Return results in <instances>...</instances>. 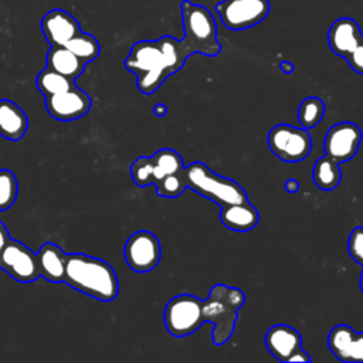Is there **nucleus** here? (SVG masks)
Instances as JSON below:
<instances>
[{
  "instance_id": "7",
  "label": "nucleus",
  "mask_w": 363,
  "mask_h": 363,
  "mask_svg": "<svg viewBox=\"0 0 363 363\" xmlns=\"http://www.w3.org/2000/svg\"><path fill=\"white\" fill-rule=\"evenodd\" d=\"M269 0H223L216 11L228 30L240 31L259 24L269 13Z\"/></svg>"
},
{
  "instance_id": "10",
  "label": "nucleus",
  "mask_w": 363,
  "mask_h": 363,
  "mask_svg": "<svg viewBox=\"0 0 363 363\" xmlns=\"http://www.w3.org/2000/svg\"><path fill=\"white\" fill-rule=\"evenodd\" d=\"M362 129L353 122H339L333 125L325 136V155L335 162L345 163L354 157L362 143Z\"/></svg>"
},
{
  "instance_id": "3",
  "label": "nucleus",
  "mask_w": 363,
  "mask_h": 363,
  "mask_svg": "<svg viewBox=\"0 0 363 363\" xmlns=\"http://www.w3.org/2000/svg\"><path fill=\"white\" fill-rule=\"evenodd\" d=\"M64 282L102 302L113 301L119 292L115 269L104 259L85 254H67Z\"/></svg>"
},
{
  "instance_id": "19",
  "label": "nucleus",
  "mask_w": 363,
  "mask_h": 363,
  "mask_svg": "<svg viewBox=\"0 0 363 363\" xmlns=\"http://www.w3.org/2000/svg\"><path fill=\"white\" fill-rule=\"evenodd\" d=\"M85 65L86 64L65 45H51L47 54V67L74 81L84 72Z\"/></svg>"
},
{
  "instance_id": "12",
  "label": "nucleus",
  "mask_w": 363,
  "mask_h": 363,
  "mask_svg": "<svg viewBox=\"0 0 363 363\" xmlns=\"http://www.w3.org/2000/svg\"><path fill=\"white\" fill-rule=\"evenodd\" d=\"M328 347L340 362L363 363V332L340 323L332 328L328 336Z\"/></svg>"
},
{
  "instance_id": "14",
  "label": "nucleus",
  "mask_w": 363,
  "mask_h": 363,
  "mask_svg": "<svg viewBox=\"0 0 363 363\" xmlns=\"http://www.w3.org/2000/svg\"><path fill=\"white\" fill-rule=\"evenodd\" d=\"M41 31L50 45H64L81 31V26L68 11L54 9L41 18Z\"/></svg>"
},
{
  "instance_id": "27",
  "label": "nucleus",
  "mask_w": 363,
  "mask_h": 363,
  "mask_svg": "<svg viewBox=\"0 0 363 363\" xmlns=\"http://www.w3.org/2000/svg\"><path fill=\"white\" fill-rule=\"evenodd\" d=\"M346 60L354 72L363 75V41L346 57Z\"/></svg>"
},
{
  "instance_id": "4",
  "label": "nucleus",
  "mask_w": 363,
  "mask_h": 363,
  "mask_svg": "<svg viewBox=\"0 0 363 363\" xmlns=\"http://www.w3.org/2000/svg\"><path fill=\"white\" fill-rule=\"evenodd\" d=\"M184 180L187 189L208 199L218 207L247 203V191L233 179L214 173L203 162H193L184 166Z\"/></svg>"
},
{
  "instance_id": "13",
  "label": "nucleus",
  "mask_w": 363,
  "mask_h": 363,
  "mask_svg": "<svg viewBox=\"0 0 363 363\" xmlns=\"http://www.w3.org/2000/svg\"><path fill=\"white\" fill-rule=\"evenodd\" d=\"M268 352L279 362L289 363L291 357L302 349V335L289 325H274L265 333Z\"/></svg>"
},
{
  "instance_id": "23",
  "label": "nucleus",
  "mask_w": 363,
  "mask_h": 363,
  "mask_svg": "<svg viewBox=\"0 0 363 363\" xmlns=\"http://www.w3.org/2000/svg\"><path fill=\"white\" fill-rule=\"evenodd\" d=\"M325 104L318 96H308L305 98L298 106V122L301 128L311 129L319 125L325 115Z\"/></svg>"
},
{
  "instance_id": "8",
  "label": "nucleus",
  "mask_w": 363,
  "mask_h": 363,
  "mask_svg": "<svg viewBox=\"0 0 363 363\" xmlns=\"http://www.w3.org/2000/svg\"><path fill=\"white\" fill-rule=\"evenodd\" d=\"M123 257L132 271L146 274L156 268L162 258L160 241L150 231H136L126 240Z\"/></svg>"
},
{
  "instance_id": "6",
  "label": "nucleus",
  "mask_w": 363,
  "mask_h": 363,
  "mask_svg": "<svg viewBox=\"0 0 363 363\" xmlns=\"http://www.w3.org/2000/svg\"><path fill=\"white\" fill-rule=\"evenodd\" d=\"M184 167L180 153L173 149H160L152 156H140L130 166V176L136 186H156L162 179Z\"/></svg>"
},
{
  "instance_id": "28",
  "label": "nucleus",
  "mask_w": 363,
  "mask_h": 363,
  "mask_svg": "<svg viewBox=\"0 0 363 363\" xmlns=\"http://www.w3.org/2000/svg\"><path fill=\"white\" fill-rule=\"evenodd\" d=\"M10 240V235H9V231L6 228V225L0 221V251L3 250V247L6 245V242Z\"/></svg>"
},
{
  "instance_id": "1",
  "label": "nucleus",
  "mask_w": 363,
  "mask_h": 363,
  "mask_svg": "<svg viewBox=\"0 0 363 363\" xmlns=\"http://www.w3.org/2000/svg\"><path fill=\"white\" fill-rule=\"evenodd\" d=\"M184 38L163 35L159 40H142L132 45L123 61L125 68L136 75V86L143 95L156 92L162 84L180 71L186 60L199 52L216 57L221 51L217 24L213 14L190 0L180 3Z\"/></svg>"
},
{
  "instance_id": "24",
  "label": "nucleus",
  "mask_w": 363,
  "mask_h": 363,
  "mask_svg": "<svg viewBox=\"0 0 363 363\" xmlns=\"http://www.w3.org/2000/svg\"><path fill=\"white\" fill-rule=\"evenodd\" d=\"M18 183L14 173L9 169L0 170V211L9 210L17 200Z\"/></svg>"
},
{
  "instance_id": "22",
  "label": "nucleus",
  "mask_w": 363,
  "mask_h": 363,
  "mask_svg": "<svg viewBox=\"0 0 363 363\" xmlns=\"http://www.w3.org/2000/svg\"><path fill=\"white\" fill-rule=\"evenodd\" d=\"M69 51H72L79 60H82L85 64L94 61L101 51V45L98 40L88 33L79 31L75 34L71 40H68L64 44Z\"/></svg>"
},
{
  "instance_id": "21",
  "label": "nucleus",
  "mask_w": 363,
  "mask_h": 363,
  "mask_svg": "<svg viewBox=\"0 0 363 363\" xmlns=\"http://www.w3.org/2000/svg\"><path fill=\"white\" fill-rule=\"evenodd\" d=\"M35 84H37L38 91L44 95V98L60 94L62 91H67V89L75 86L74 79L48 68V67H45L44 69L40 71V74L37 75Z\"/></svg>"
},
{
  "instance_id": "32",
  "label": "nucleus",
  "mask_w": 363,
  "mask_h": 363,
  "mask_svg": "<svg viewBox=\"0 0 363 363\" xmlns=\"http://www.w3.org/2000/svg\"><path fill=\"white\" fill-rule=\"evenodd\" d=\"M360 289H362V292H363V271H362V274H360Z\"/></svg>"
},
{
  "instance_id": "18",
  "label": "nucleus",
  "mask_w": 363,
  "mask_h": 363,
  "mask_svg": "<svg viewBox=\"0 0 363 363\" xmlns=\"http://www.w3.org/2000/svg\"><path fill=\"white\" fill-rule=\"evenodd\" d=\"M65 259L67 254L60 245L54 242H44L37 252L40 277L50 282H64Z\"/></svg>"
},
{
  "instance_id": "2",
  "label": "nucleus",
  "mask_w": 363,
  "mask_h": 363,
  "mask_svg": "<svg viewBox=\"0 0 363 363\" xmlns=\"http://www.w3.org/2000/svg\"><path fill=\"white\" fill-rule=\"evenodd\" d=\"M245 303V294L235 286L216 284L207 299H199L190 294L172 298L163 311L167 332L174 337L194 333L203 323L213 325L211 339L216 346L230 340L238 319V311Z\"/></svg>"
},
{
  "instance_id": "20",
  "label": "nucleus",
  "mask_w": 363,
  "mask_h": 363,
  "mask_svg": "<svg viewBox=\"0 0 363 363\" xmlns=\"http://www.w3.org/2000/svg\"><path fill=\"white\" fill-rule=\"evenodd\" d=\"M312 177H313L315 184L320 190L329 191V190L336 189L342 179L339 163L326 155L320 156L313 164Z\"/></svg>"
},
{
  "instance_id": "5",
  "label": "nucleus",
  "mask_w": 363,
  "mask_h": 363,
  "mask_svg": "<svg viewBox=\"0 0 363 363\" xmlns=\"http://www.w3.org/2000/svg\"><path fill=\"white\" fill-rule=\"evenodd\" d=\"M268 147L281 160L296 163L309 155L312 138L305 128H296L288 123L275 125L267 136Z\"/></svg>"
},
{
  "instance_id": "15",
  "label": "nucleus",
  "mask_w": 363,
  "mask_h": 363,
  "mask_svg": "<svg viewBox=\"0 0 363 363\" xmlns=\"http://www.w3.org/2000/svg\"><path fill=\"white\" fill-rule=\"evenodd\" d=\"M363 41L359 24L349 17L337 18L332 23L328 33V44L336 55L346 60V57Z\"/></svg>"
},
{
  "instance_id": "31",
  "label": "nucleus",
  "mask_w": 363,
  "mask_h": 363,
  "mask_svg": "<svg viewBox=\"0 0 363 363\" xmlns=\"http://www.w3.org/2000/svg\"><path fill=\"white\" fill-rule=\"evenodd\" d=\"M153 113L156 116H164L167 113V106L164 104H156L153 106Z\"/></svg>"
},
{
  "instance_id": "26",
  "label": "nucleus",
  "mask_w": 363,
  "mask_h": 363,
  "mask_svg": "<svg viewBox=\"0 0 363 363\" xmlns=\"http://www.w3.org/2000/svg\"><path fill=\"white\" fill-rule=\"evenodd\" d=\"M347 251L354 262L363 268V227H354L347 240Z\"/></svg>"
},
{
  "instance_id": "30",
  "label": "nucleus",
  "mask_w": 363,
  "mask_h": 363,
  "mask_svg": "<svg viewBox=\"0 0 363 363\" xmlns=\"http://www.w3.org/2000/svg\"><path fill=\"white\" fill-rule=\"evenodd\" d=\"M279 68H281V71H282L284 74H292V72L295 71L294 64H292V62H289V61H281Z\"/></svg>"
},
{
  "instance_id": "11",
  "label": "nucleus",
  "mask_w": 363,
  "mask_h": 363,
  "mask_svg": "<svg viewBox=\"0 0 363 363\" xmlns=\"http://www.w3.org/2000/svg\"><path fill=\"white\" fill-rule=\"evenodd\" d=\"M91 98L77 85L60 94L45 96V108L48 113L62 122L82 118L91 109Z\"/></svg>"
},
{
  "instance_id": "17",
  "label": "nucleus",
  "mask_w": 363,
  "mask_h": 363,
  "mask_svg": "<svg viewBox=\"0 0 363 363\" xmlns=\"http://www.w3.org/2000/svg\"><path fill=\"white\" fill-rule=\"evenodd\" d=\"M220 221L233 231L247 233L259 221L258 210L250 203H237L220 207Z\"/></svg>"
},
{
  "instance_id": "25",
  "label": "nucleus",
  "mask_w": 363,
  "mask_h": 363,
  "mask_svg": "<svg viewBox=\"0 0 363 363\" xmlns=\"http://www.w3.org/2000/svg\"><path fill=\"white\" fill-rule=\"evenodd\" d=\"M155 187H156L157 194L162 197H166V199H176V197L182 196L184 193V190L187 189L186 180H184V167L180 172L166 176Z\"/></svg>"
},
{
  "instance_id": "16",
  "label": "nucleus",
  "mask_w": 363,
  "mask_h": 363,
  "mask_svg": "<svg viewBox=\"0 0 363 363\" xmlns=\"http://www.w3.org/2000/svg\"><path fill=\"white\" fill-rule=\"evenodd\" d=\"M28 129L26 112L10 99H0V136L16 142L20 140Z\"/></svg>"
},
{
  "instance_id": "29",
  "label": "nucleus",
  "mask_w": 363,
  "mask_h": 363,
  "mask_svg": "<svg viewBox=\"0 0 363 363\" xmlns=\"http://www.w3.org/2000/svg\"><path fill=\"white\" fill-rule=\"evenodd\" d=\"M284 187H285V190H286L288 193H296L298 189H299V183H298L296 179H288V180L285 182Z\"/></svg>"
},
{
  "instance_id": "9",
  "label": "nucleus",
  "mask_w": 363,
  "mask_h": 363,
  "mask_svg": "<svg viewBox=\"0 0 363 363\" xmlns=\"http://www.w3.org/2000/svg\"><path fill=\"white\" fill-rule=\"evenodd\" d=\"M0 269L17 282H33L40 278L37 254L26 244L13 238L0 251Z\"/></svg>"
}]
</instances>
